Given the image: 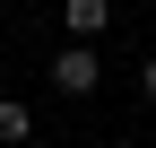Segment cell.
I'll use <instances>...</instances> for the list:
<instances>
[{
  "label": "cell",
  "mask_w": 156,
  "mask_h": 148,
  "mask_svg": "<svg viewBox=\"0 0 156 148\" xmlns=\"http://www.w3.org/2000/svg\"><path fill=\"white\" fill-rule=\"evenodd\" d=\"M52 87H61V96H95V87H104V61H95L87 35H69V44L52 52Z\"/></svg>",
  "instance_id": "6da1fadb"
},
{
  "label": "cell",
  "mask_w": 156,
  "mask_h": 148,
  "mask_svg": "<svg viewBox=\"0 0 156 148\" xmlns=\"http://www.w3.org/2000/svg\"><path fill=\"white\" fill-rule=\"evenodd\" d=\"M104 17H113V0H61V26L69 35H104Z\"/></svg>",
  "instance_id": "7a4b0ae2"
},
{
  "label": "cell",
  "mask_w": 156,
  "mask_h": 148,
  "mask_svg": "<svg viewBox=\"0 0 156 148\" xmlns=\"http://www.w3.org/2000/svg\"><path fill=\"white\" fill-rule=\"evenodd\" d=\"M26 139H35V113L17 96H0V148H26Z\"/></svg>",
  "instance_id": "3957f363"
},
{
  "label": "cell",
  "mask_w": 156,
  "mask_h": 148,
  "mask_svg": "<svg viewBox=\"0 0 156 148\" xmlns=\"http://www.w3.org/2000/svg\"><path fill=\"white\" fill-rule=\"evenodd\" d=\"M139 96H156V52H147V61H139Z\"/></svg>",
  "instance_id": "277c9868"
}]
</instances>
